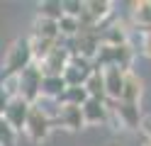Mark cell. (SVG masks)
<instances>
[{
    "mask_svg": "<svg viewBox=\"0 0 151 146\" xmlns=\"http://www.w3.org/2000/svg\"><path fill=\"white\" fill-rule=\"evenodd\" d=\"M34 63V56H32V46H29V39H17V42L7 49V56H5V73L7 76H20L27 66Z\"/></svg>",
    "mask_w": 151,
    "mask_h": 146,
    "instance_id": "6da1fadb",
    "label": "cell"
},
{
    "mask_svg": "<svg viewBox=\"0 0 151 146\" xmlns=\"http://www.w3.org/2000/svg\"><path fill=\"white\" fill-rule=\"evenodd\" d=\"M51 127H54V122H51V117L42 110V105H32L29 117H27V122H24V134L29 136V141L42 144L46 136L51 134Z\"/></svg>",
    "mask_w": 151,
    "mask_h": 146,
    "instance_id": "7a4b0ae2",
    "label": "cell"
},
{
    "mask_svg": "<svg viewBox=\"0 0 151 146\" xmlns=\"http://www.w3.org/2000/svg\"><path fill=\"white\" fill-rule=\"evenodd\" d=\"M42 68L32 63V66H27L24 71L20 73V97L22 100H27L29 105H34L37 100H39V93H42Z\"/></svg>",
    "mask_w": 151,
    "mask_h": 146,
    "instance_id": "3957f363",
    "label": "cell"
},
{
    "mask_svg": "<svg viewBox=\"0 0 151 146\" xmlns=\"http://www.w3.org/2000/svg\"><path fill=\"white\" fill-rule=\"evenodd\" d=\"M93 71H95V68H93V61H88V58H83V56H71L68 66H66V71L61 76H63L66 85L73 88V85H86V81L90 78Z\"/></svg>",
    "mask_w": 151,
    "mask_h": 146,
    "instance_id": "277c9868",
    "label": "cell"
},
{
    "mask_svg": "<svg viewBox=\"0 0 151 146\" xmlns=\"http://www.w3.org/2000/svg\"><path fill=\"white\" fill-rule=\"evenodd\" d=\"M29 110H32V105L17 95V97H12V100L7 102L5 112H3V119L10 124L15 132L17 129H24V122H27V117H29Z\"/></svg>",
    "mask_w": 151,
    "mask_h": 146,
    "instance_id": "5b68a950",
    "label": "cell"
},
{
    "mask_svg": "<svg viewBox=\"0 0 151 146\" xmlns=\"http://www.w3.org/2000/svg\"><path fill=\"white\" fill-rule=\"evenodd\" d=\"M68 58H71V54L63 49L61 39H59L56 49H51V54L46 56L44 61H39L37 66L42 68V73H44V76H61V73L66 71V66H68Z\"/></svg>",
    "mask_w": 151,
    "mask_h": 146,
    "instance_id": "8992f818",
    "label": "cell"
},
{
    "mask_svg": "<svg viewBox=\"0 0 151 146\" xmlns=\"http://www.w3.org/2000/svg\"><path fill=\"white\" fill-rule=\"evenodd\" d=\"M102 81H105V95H107V100L119 102L122 88H124V73H122L117 66H107V68H102Z\"/></svg>",
    "mask_w": 151,
    "mask_h": 146,
    "instance_id": "52a82bcc",
    "label": "cell"
},
{
    "mask_svg": "<svg viewBox=\"0 0 151 146\" xmlns=\"http://www.w3.org/2000/svg\"><path fill=\"white\" fill-rule=\"evenodd\" d=\"M59 122L61 127H66V129L71 132H78L83 124H86V119H83V110L78 105H59V112H56V119L54 124Z\"/></svg>",
    "mask_w": 151,
    "mask_h": 146,
    "instance_id": "ba28073f",
    "label": "cell"
},
{
    "mask_svg": "<svg viewBox=\"0 0 151 146\" xmlns=\"http://www.w3.org/2000/svg\"><path fill=\"white\" fill-rule=\"evenodd\" d=\"M83 119L86 124H107V100H95L88 97L83 102Z\"/></svg>",
    "mask_w": 151,
    "mask_h": 146,
    "instance_id": "9c48e42d",
    "label": "cell"
},
{
    "mask_svg": "<svg viewBox=\"0 0 151 146\" xmlns=\"http://www.w3.org/2000/svg\"><path fill=\"white\" fill-rule=\"evenodd\" d=\"M112 110H115L117 119L122 122V127H127V129H139V122H141L139 105H132V102H122L119 100V102H112Z\"/></svg>",
    "mask_w": 151,
    "mask_h": 146,
    "instance_id": "30bf717a",
    "label": "cell"
},
{
    "mask_svg": "<svg viewBox=\"0 0 151 146\" xmlns=\"http://www.w3.org/2000/svg\"><path fill=\"white\" fill-rule=\"evenodd\" d=\"M66 81H63V76H44L42 78V93L39 97H46V100H51V102H59L61 100V95L66 93Z\"/></svg>",
    "mask_w": 151,
    "mask_h": 146,
    "instance_id": "8fae6325",
    "label": "cell"
},
{
    "mask_svg": "<svg viewBox=\"0 0 151 146\" xmlns=\"http://www.w3.org/2000/svg\"><path fill=\"white\" fill-rule=\"evenodd\" d=\"M100 42L107 44V46H119V44H127L129 42V34H127V27L122 22H112L107 27H100Z\"/></svg>",
    "mask_w": 151,
    "mask_h": 146,
    "instance_id": "7c38bea8",
    "label": "cell"
},
{
    "mask_svg": "<svg viewBox=\"0 0 151 146\" xmlns=\"http://www.w3.org/2000/svg\"><path fill=\"white\" fill-rule=\"evenodd\" d=\"M141 90H144V83L137 73L127 71L124 73V88H122V102H132V105H139V97H141Z\"/></svg>",
    "mask_w": 151,
    "mask_h": 146,
    "instance_id": "4fadbf2b",
    "label": "cell"
},
{
    "mask_svg": "<svg viewBox=\"0 0 151 146\" xmlns=\"http://www.w3.org/2000/svg\"><path fill=\"white\" fill-rule=\"evenodd\" d=\"M132 63H134V49L132 44H119V46H112V66H117L122 73H127Z\"/></svg>",
    "mask_w": 151,
    "mask_h": 146,
    "instance_id": "5bb4252c",
    "label": "cell"
},
{
    "mask_svg": "<svg viewBox=\"0 0 151 146\" xmlns=\"http://www.w3.org/2000/svg\"><path fill=\"white\" fill-rule=\"evenodd\" d=\"M132 19L134 24L141 27V32H151V0H141V3L132 5Z\"/></svg>",
    "mask_w": 151,
    "mask_h": 146,
    "instance_id": "9a60e30c",
    "label": "cell"
},
{
    "mask_svg": "<svg viewBox=\"0 0 151 146\" xmlns=\"http://www.w3.org/2000/svg\"><path fill=\"white\" fill-rule=\"evenodd\" d=\"M32 37H39V39H51V42H59L61 34H59V22H54V19H44L39 17L34 24V34Z\"/></svg>",
    "mask_w": 151,
    "mask_h": 146,
    "instance_id": "2e32d148",
    "label": "cell"
},
{
    "mask_svg": "<svg viewBox=\"0 0 151 146\" xmlns=\"http://www.w3.org/2000/svg\"><path fill=\"white\" fill-rule=\"evenodd\" d=\"M83 88L88 90V97H95V100H107V95H105V81H102V71H93Z\"/></svg>",
    "mask_w": 151,
    "mask_h": 146,
    "instance_id": "e0dca14e",
    "label": "cell"
},
{
    "mask_svg": "<svg viewBox=\"0 0 151 146\" xmlns=\"http://www.w3.org/2000/svg\"><path fill=\"white\" fill-rule=\"evenodd\" d=\"M86 100H88V90L83 85H73V88H66V93L61 95L59 105H78V107H83Z\"/></svg>",
    "mask_w": 151,
    "mask_h": 146,
    "instance_id": "ac0fdd59",
    "label": "cell"
},
{
    "mask_svg": "<svg viewBox=\"0 0 151 146\" xmlns=\"http://www.w3.org/2000/svg\"><path fill=\"white\" fill-rule=\"evenodd\" d=\"M78 32H81L78 17L63 15V17L59 19V34H61V39H73V37H78Z\"/></svg>",
    "mask_w": 151,
    "mask_h": 146,
    "instance_id": "d6986e66",
    "label": "cell"
},
{
    "mask_svg": "<svg viewBox=\"0 0 151 146\" xmlns=\"http://www.w3.org/2000/svg\"><path fill=\"white\" fill-rule=\"evenodd\" d=\"M39 17L59 22V19L63 17V7H61V3H59V0H46V3H39Z\"/></svg>",
    "mask_w": 151,
    "mask_h": 146,
    "instance_id": "ffe728a7",
    "label": "cell"
},
{
    "mask_svg": "<svg viewBox=\"0 0 151 146\" xmlns=\"http://www.w3.org/2000/svg\"><path fill=\"white\" fill-rule=\"evenodd\" d=\"M15 129L0 117V146H15Z\"/></svg>",
    "mask_w": 151,
    "mask_h": 146,
    "instance_id": "44dd1931",
    "label": "cell"
},
{
    "mask_svg": "<svg viewBox=\"0 0 151 146\" xmlns=\"http://www.w3.org/2000/svg\"><path fill=\"white\" fill-rule=\"evenodd\" d=\"M61 7H63V15H68V17H81V12H83L81 0H63Z\"/></svg>",
    "mask_w": 151,
    "mask_h": 146,
    "instance_id": "7402d4cb",
    "label": "cell"
},
{
    "mask_svg": "<svg viewBox=\"0 0 151 146\" xmlns=\"http://www.w3.org/2000/svg\"><path fill=\"white\" fill-rule=\"evenodd\" d=\"M139 129H141V134H144L146 139L151 141V114H144V117H141V122H139Z\"/></svg>",
    "mask_w": 151,
    "mask_h": 146,
    "instance_id": "603a6c76",
    "label": "cell"
},
{
    "mask_svg": "<svg viewBox=\"0 0 151 146\" xmlns=\"http://www.w3.org/2000/svg\"><path fill=\"white\" fill-rule=\"evenodd\" d=\"M141 54L151 58V32H146L144 37H141Z\"/></svg>",
    "mask_w": 151,
    "mask_h": 146,
    "instance_id": "cb8c5ba5",
    "label": "cell"
},
{
    "mask_svg": "<svg viewBox=\"0 0 151 146\" xmlns=\"http://www.w3.org/2000/svg\"><path fill=\"white\" fill-rule=\"evenodd\" d=\"M7 102H10V97H7L3 90H0V117H3V112H5V107H7Z\"/></svg>",
    "mask_w": 151,
    "mask_h": 146,
    "instance_id": "d4e9b609",
    "label": "cell"
},
{
    "mask_svg": "<svg viewBox=\"0 0 151 146\" xmlns=\"http://www.w3.org/2000/svg\"><path fill=\"white\" fill-rule=\"evenodd\" d=\"M146 146H151V141H149V144H146Z\"/></svg>",
    "mask_w": 151,
    "mask_h": 146,
    "instance_id": "484cf974",
    "label": "cell"
}]
</instances>
